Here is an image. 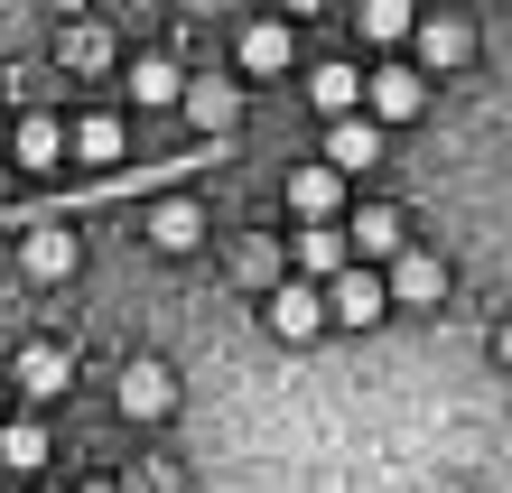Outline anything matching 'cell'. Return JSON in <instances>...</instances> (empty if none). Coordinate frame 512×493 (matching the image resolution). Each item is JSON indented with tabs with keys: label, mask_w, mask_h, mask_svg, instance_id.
Listing matches in <instances>:
<instances>
[{
	"label": "cell",
	"mask_w": 512,
	"mask_h": 493,
	"mask_svg": "<svg viewBox=\"0 0 512 493\" xmlns=\"http://www.w3.org/2000/svg\"><path fill=\"white\" fill-rule=\"evenodd\" d=\"M382 298H391V307H429V298H447V261H438V252H391Z\"/></svg>",
	"instance_id": "8"
},
{
	"label": "cell",
	"mask_w": 512,
	"mask_h": 493,
	"mask_svg": "<svg viewBox=\"0 0 512 493\" xmlns=\"http://www.w3.org/2000/svg\"><path fill=\"white\" fill-rule=\"evenodd\" d=\"M84 493H122V484H84Z\"/></svg>",
	"instance_id": "23"
},
{
	"label": "cell",
	"mask_w": 512,
	"mask_h": 493,
	"mask_svg": "<svg viewBox=\"0 0 512 493\" xmlns=\"http://www.w3.org/2000/svg\"><path fill=\"white\" fill-rule=\"evenodd\" d=\"M10 159H19V168H56V159H66V121H56V112H19Z\"/></svg>",
	"instance_id": "13"
},
{
	"label": "cell",
	"mask_w": 512,
	"mask_h": 493,
	"mask_svg": "<svg viewBox=\"0 0 512 493\" xmlns=\"http://www.w3.org/2000/svg\"><path fill=\"white\" fill-rule=\"evenodd\" d=\"M419 112H429V75H410L401 56L364 75V121H373V131H391V121H419Z\"/></svg>",
	"instance_id": "1"
},
{
	"label": "cell",
	"mask_w": 512,
	"mask_h": 493,
	"mask_svg": "<svg viewBox=\"0 0 512 493\" xmlns=\"http://www.w3.org/2000/svg\"><path fill=\"white\" fill-rule=\"evenodd\" d=\"M10 382H19L28 400H56V391L75 382V354H66V345H47V335H38V345H19V354H10Z\"/></svg>",
	"instance_id": "7"
},
{
	"label": "cell",
	"mask_w": 512,
	"mask_h": 493,
	"mask_svg": "<svg viewBox=\"0 0 512 493\" xmlns=\"http://www.w3.org/2000/svg\"><path fill=\"white\" fill-rule=\"evenodd\" d=\"M336 233H345V261H364V270H373V261H391V252H410V224H401V205H354Z\"/></svg>",
	"instance_id": "2"
},
{
	"label": "cell",
	"mask_w": 512,
	"mask_h": 493,
	"mask_svg": "<svg viewBox=\"0 0 512 493\" xmlns=\"http://www.w3.org/2000/svg\"><path fill=\"white\" fill-rule=\"evenodd\" d=\"M112 400H122V419H168L177 410V373L159 354H140V363H122V391Z\"/></svg>",
	"instance_id": "5"
},
{
	"label": "cell",
	"mask_w": 512,
	"mask_h": 493,
	"mask_svg": "<svg viewBox=\"0 0 512 493\" xmlns=\"http://www.w3.org/2000/svg\"><path fill=\"white\" fill-rule=\"evenodd\" d=\"M289 47H298V38H289V19H252V28H243V75H280V66H289Z\"/></svg>",
	"instance_id": "16"
},
{
	"label": "cell",
	"mask_w": 512,
	"mask_h": 493,
	"mask_svg": "<svg viewBox=\"0 0 512 493\" xmlns=\"http://www.w3.org/2000/svg\"><path fill=\"white\" fill-rule=\"evenodd\" d=\"M140 233L159 242V252H196V242H205V205L196 196H159V205L140 214Z\"/></svg>",
	"instance_id": "10"
},
{
	"label": "cell",
	"mask_w": 512,
	"mask_h": 493,
	"mask_svg": "<svg viewBox=\"0 0 512 493\" xmlns=\"http://www.w3.org/2000/svg\"><path fill=\"white\" fill-rule=\"evenodd\" d=\"M75 261H84V233L75 224H38V233L19 242V270H28V280H75Z\"/></svg>",
	"instance_id": "6"
},
{
	"label": "cell",
	"mask_w": 512,
	"mask_h": 493,
	"mask_svg": "<svg viewBox=\"0 0 512 493\" xmlns=\"http://www.w3.org/2000/svg\"><path fill=\"white\" fill-rule=\"evenodd\" d=\"M317 298H326V326H373V317H391L382 270H364V261H345V270H336V280H326Z\"/></svg>",
	"instance_id": "3"
},
{
	"label": "cell",
	"mask_w": 512,
	"mask_h": 493,
	"mask_svg": "<svg viewBox=\"0 0 512 493\" xmlns=\"http://www.w3.org/2000/svg\"><path fill=\"white\" fill-rule=\"evenodd\" d=\"M261 326L280 335V345H308V335H326V298L308 280H280V289L261 298Z\"/></svg>",
	"instance_id": "4"
},
{
	"label": "cell",
	"mask_w": 512,
	"mask_h": 493,
	"mask_svg": "<svg viewBox=\"0 0 512 493\" xmlns=\"http://www.w3.org/2000/svg\"><path fill=\"white\" fill-rule=\"evenodd\" d=\"M336 205H345V177H326L317 159L289 168V214H298V224H336Z\"/></svg>",
	"instance_id": "12"
},
{
	"label": "cell",
	"mask_w": 512,
	"mask_h": 493,
	"mask_svg": "<svg viewBox=\"0 0 512 493\" xmlns=\"http://www.w3.org/2000/svg\"><path fill=\"white\" fill-rule=\"evenodd\" d=\"M298 261H308V289H326L345 270V233L336 224H298Z\"/></svg>",
	"instance_id": "19"
},
{
	"label": "cell",
	"mask_w": 512,
	"mask_h": 493,
	"mask_svg": "<svg viewBox=\"0 0 512 493\" xmlns=\"http://www.w3.org/2000/svg\"><path fill=\"white\" fill-rule=\"evenodd\" d=\"M308 94H317L326 121H354V112H364V75H354V66H317V75H308Z\"/></svg>",
	"instance_id": "17"
},
{
	"label": "cell",
	"mask_w": 512,
	"mask_h": 493,
	"mask_svg": "<svg viewBox=\"0 0 512 493\" xmlns=\"http://www.w3.org/2000/svg\"><path fill=\"white\" fill-rule=\"evenodd\" d=\"M410 19H419L410 0H364V10H354V28H364L373 47H410Z\"/></svg>",
	"instance_id": "21"
},
{
	"label": "cell",
	"mask_w": 512,
	"mask_h": 493,
	"mask_svg": "<svg viewBox=\"0 0 512 493\" xmlns=\"http://www.w3.org/2000/svg\"><path fill=\"white\" fill-rule=\"evenodd\" d=\"M177 112H187L196 131H233V121H243V94H233V84H187Z\"/></svg>",
	"instance_id": "15"
},
{
	"label": "cell",
	"mask_w": 512,
	"mask_h": 493,
	"mask_svg": "<svg viewBox=\"0 0 512 493\" xmlns=\"http://www.w3.org/2000/svg\"><path fill=\"white\" fill-rule=\"evenodd\" d=\"M122 149H131L122 112H84V121H75V159H84V168H122Z\"/></svg>",
	"instance_id": "14"
},
{
	"label": "cell",
	"mask_w": 512,
	"mask_h": 493,
	"mask_svg": "<svg viewBox=\"0 0 512 493\" xmlns=\"http://www.w3.org/2000/svg\"><path fill=\"white\" fill-rule=\"evenodd\" d=\"M56 66L103 75V66H112V28H94V19H84V28H66V38H56Z\"/></svg>",
	"instance_id": "20"
},
{
	"label": "cell",
	"mask_w": 512,
	"mask_h": 493,
	"mask_svg": "<svg viewBox=\"0 0 512 493\" xmlns=\"http://www.w3.org/2000/svg\"><path fill=\"white\" fill-rule=\"evenodd\" d=\"M131 94H140L149 112H168L177 94H187V75H177V66H168V56H140V66H131Z\"/></svg>",
	"instance_id": "22"
},
{
	"label": "cell",
	"mask_w": 512,
	"mask_h": 493,
	"mask_svg": "<svg viewBox=\"0 0 512 493\" xmlns=\"http://www.w3.org/2000/svg\"><path fill=\"white\" fill-rule=\"evenodd\" d=\"M47 456H56V447H47L38 419H0V466H10V475H38Z\"/></svg>",
	"instance_id": "18"
},
{
	"label": "cell",
	"mask_w": 512,
	"mask_h": 493,
	"mask_svg": "<svg viewBox=\"0 0 512 493\" xmlns=\"http://www.w3.org/2000/svg\"><path fill=\"white\" fill-rule=\"evenodd\" d=\"M410 47H419V66L438 75V66H466V56H475V28H466V19H410ZM419 66H410V75H419Z\"/></svg>",
	"instance_id": "11"
},
{
	"label": "cell",
	"mask_w": 512,
	"mask_h": 493,
	"mask_svg": "<svg viewBox=\"0 0 512 493\" xmlns=\"http://www.w3.org/2000/svg\"><path fill=\"white\" fill-rule=\"evenodd\" d=\"M373 159H382V131H373L364 112H354V121H326V159H317L326 177H364Z\"/></svg>",
	"instance_id": "9"
}]
</instances>
